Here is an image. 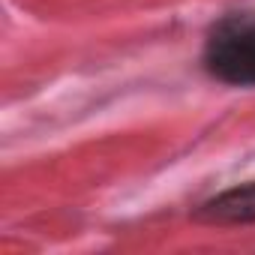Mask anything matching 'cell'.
Returning a JSON list of instances; mask_svg holds the SVG:
<instances>
[{"instance_id": "6da1fadb", "label": "cell", "mask_w": 255, "mask_h": 255, "mask_svg": "<svg viewBox=\"0 0 255 255\" xmlns=\"http://www.w3.org/2000/svg\"><path fill=\"white\" fill-rule=\"evenodd\" d=\"M204 63L225 84H255V12H231L216 21L207 36Z\"/></svg>"}, {"instance_id": "7a4b0ae2", "label": "cell", "mask_w": 255, "mask_h": 255, "mask_svg": "<svg viewBox=\"0 0 255 255\" xmlns=\"http://www.w3.org/2000/svg\"><path fill=\"white\" fill-rule=\"evenodd\" d=\"M195 219L210 222V225H246V222H255V180L213 195L210 201H204L195 210Z\"/></svg>"}]
</instances>
